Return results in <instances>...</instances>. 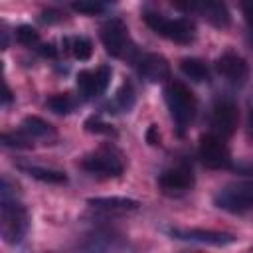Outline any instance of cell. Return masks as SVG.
Returning <instances> with one entry per match:
<instances>
[{
	"mask_svg": "<svg viewBox=\"0 0 253 253\" xmlns=\"http://www.w3.org/2000/svg\"><path fill=\"white\" fill-rule=\"evenodd\" d=\"M2 237L6 243H20L28 231L30 219H28V210L10 194H2Z\"/></svg>",
	"mask_w": 253,
	"mask_h": 253,
	"instance_id": "obj_1",
	"label": "cell"
},
{
	"mask_svg": "<svg viewBox=\"0 0 253 253\" xmlns=\"http://www.w3.org/2000/svg\"><path fill=\"white\" fill-rule=\"evenodd\" d=\"M166 105L178 125V130L184 132V128L194 121L196 117V97L194 93L180 81H172L164 89Z\"/></svg>",
	"mask_w": 253,
	"mask_h": 253,
	"instance_id": "obj_2",
	"label": "cell"
},
{
	"mask_svg": "<svg viewBox=\"0 0 253 253\" xmlns=\"http://www.w3.org/2000/svg\"><path fill=\"white\" fill-rule=\"evenodd\" d=\"M142 20L154 34H158L166 40H172L178 43H190L196 38V26L188 18L170 20L158 12H144Z\"/></svg>",
	"mask_w": 253,
	"mask_h": 253,
	"instance_id": "obj_3",
	"label": "cell"
},
{
	"mask_svg": "<svg viewBox=\"0 0 253 253\" xmlns=\"http://www.w3.org/2000/svg\"><path fill=\"white\" fill-rule=\"evenodd\" d=\"M213 206L229 213H245L253 210V180H241L223 186L215 192Z\"/></svg>",
	"mask_w": 253,
	"mask_h": 253,
	"instance_id": "obj_4",
	"label": "cell"
},
{
	"mask_svg": "<svg viewBox=\"0 0 253 253\" xmlns=\"http://www.w3.org/2000/svg\"><path fill=\"white\" fill-rule=\"evenodd\" d=\"M101 42H103L107 53H111L113 57H128V53L132 49L126 26L121 18H111L109 22H105L101 26Z\"/></svg>",
	"mask_w": 253,
	"mask_h": 253,
	"instance_id": "obj_5",
	"label": "cell"
},
{
	"mask_svg": "<svg viewBox=\"0 0 253 253\" xmlns=\"http://www.w3.org/2000/svg\"><path fill=\"white\" fill-rule=\"evenodd\" d=\"M198 156L208 168H227L231 164L227 144L223 142L221 136H217L213 132L202 134L200 146H198Z\"/></svg>",
	"mask_w": 253,
	"mask_h": 253,
	"instance_id": "obj_6",
	"label": "cell"
},
{
	"mask_svg": "<svg viewBox=\"0 0 253 253\" xmlns=\"http://www.w3.org/2000/svg\"><path fill=\"white\" fill-rule=\"evenodd\" d=\"M81 168L91 172V174H99V176H121L123 174V160L115 150L99 148L81 160Z\"/></svg>",
	"mask_w": 253,
	"mask_h": 253,
	"instance_id": "obj_7",
	"label": "cell"
},
{
	"mask_svg": "<svg viewBox=\"0 0 253 253\" xmlns=\"http://www.w3.org/2000/svg\"><path fill=\"white\" fill-rule=\"evenodd\" d=\"M178 241H190L200 245H213V247H225L235 243V235L227 231H213V229H170L168 231Z\"/></svg>",
	"mask_w": 253,
	"mask_h": 253,
	"instance_id": "obj_8",
	"label": "cell"
},
{
	"mask_svg": "<svg viewBox=\"0 0 253 253\" xmlns=\"http://www.w3.org/2000/svg\"><path fill=\"white\" fill-rule=\"evenodd\" d=\"M237 125V107L229 99H217L211 107V126L217 136L233 134Z\"/></svg>",
	"mask_w": 253,
	"mask_h": 253,
	"instance_id": "obj_9",
	"label": "cell"
},
{
	"mask_svg": "<svg viewBox=\"0 0 253 253\" xmlns=\"http://www.w3.org/2000/svg\"><path fill=\"white\" fill-rule=\"evenodd\" d=\"M176 8L188 10V12H198L215 28H227L231 24L229 10L221 2H211V0L210 2H188V4H176Z\"/></svg>",
	"mask_w": 253,
	"mask_h": 253,
	"instance_id": "obj_10",
	"label": "cell"
},
{
	"mask_svg": "<svg viewBox=\"0 0 253 253\" xmlns=\"http://www.w3.org/2000/svg\"><path fill=\"white\" fill-rule=\"evenodd\" d=\"M215 69L221 77H225L229 83H235V85H241L249 73L247 61L235 51H223L215 61Z\"/></svg>",
	"mask_w": 253,
	"mask_h": 253,
	"instance_id": "obj_11",
	"label": "cell"
},
{
	"mask_svg": "<svg viewBox=\"0 0 253 253\" xmlns=\"http://www.w3.org/2000/svg\"><path fill=\"white\" fill-rule=\"evenodd\" d=\"M158 184L164 192H186L194 186V172L188 164H180V166H172L168 170H164L158 176Z\"/></svg>",
	"mask_w": 253,
	"mask_h": 253,
	"instance_id": "obj_12",
	"label": "cell"
},
{
	"mask_svg": "<svg viewBox=\"0 0 253 253\" xmlns=\"http://www.w3.org/2000/svg\"><path fill=\"white\" fill-rule=\"evenodd\" d=\"M136 71L148 83H158V81L168 79V75H170V63L160 53H146V55H142L136 61Z\"/></svg>",
	"mask_w": 253,
	"mask_h": 253,
	"instance_id": "obj_13",
	"label": "cell"
},
{
	"mask_svg": "<svg viewBox=\"0 0 253 253\" xmlns=\"http://www.w3.org/2000/svg\"><path fill=\"white\" fill-rule=\"evenodd\" d=\"M87 204L95 210L103 211H132L138 210L140 202L126 198V196H103V198H89Z\"/></svg>",
	"mask_w": 253,
	"mask_h": 253,
	"instance_id": "obj_14",
	"label": "cell"
},
{
	"mask_svg": "<svg viewBox=\"0 0 253 253\" xmlns=\"http://www.w3.org/2000/svg\"><path fill=\"white\" fill-rule=\"evenodd\" d=\"M20 170L26 172L28 176H32L34 180H40L45 184H65L67 182V174L61 170L42 168V166H20Z\"/></svg>",
	"mask_w": 253,
	"mask_h": 253,
	"instance_id": "obj_15",
	"label": "cell"
},
{
	"mask_svg": "<svg viewBox=\"0 0 253 253\" xmlns=\"http://www.w3.org/2000/svg\"><path fill=\"white\" fill-rule=\"evenodd\" d=\"M180 71L188 79H192L196 83H204V81L210 79V71H208L206 63L202 59H198V57H184L180 61Z\"/></svg>",
	"mask_w": 253,
	"mask_h": 253,
	"instance_id": "obj_16",
	"label": "cell"
},
{
	"mask_svg": "<svg viewBox=\"0 0 253 253\" xmlns=\"http://www.w3.org/2000/svg\"><path fill=\"white\" fill-rule=\"evenodd\" d=\"M22 130L26 134H30V136H36V138H47V136H53L55 134L53 126L47 121H43L40 117H34V115L32 117H26L22 121Z\"/></svg>",
	"mask_w": 253,
	"mask_h": 253,
	"instance_id": "obj_17",
	"label": "cell"
},
{
	"mask_svg": "<svg viewBox=\"0 0 253 253\" xmlns=\"http://www.w3.org/2000/svg\"><path fill=\"white\" fill-rule=\"evenodd\" d=\"M77 91L83 99H93V97L101 95L99 85H97V75L93 71H87V69L79 71L77 73Z\"/></svg>",
	"mask_w": 253,
	"mask_h": 253,
	"instance_id": "obj_18",
	"label": "cell"
},
{
	"mask_svg": "<svg viewBox=\"0 0 253 253\" xmlns=\"http://www.w3.org/2000/svg\"><path fill=\"white\" fill-rule=\"evenodd\" d=\"M53 113H57V115H69L71 111H73V99L69 97V95H65V93H59V95H53V97H49L47 99V103H45Z\"/></svg>",
	"mask_w": 253,
	"mask_h": 253,
	"instance_id": "obj_19",
	"label": "cell"
},
{
	"mask_svg": "<svg viewBox=\"0 0 253 253\" xmlns=\"http://www.w3.org/2000/svg\"><path fill=\"white\" fill-rule=\"evenodd\" d=\"M134 89H132V83L130 81H125L121 85V89L117 91V105L123 109V111H130L134 107Z\"/></svg>",
	"mask_w": 253,
	"mask_h": 253,
	"instance_id": "obj_20",
	"label": "cell"
},
{
	"mask_svg": "<svg viewBox=\"0 0 253 253\" xmlns=\"http://www.w3.org/2000/svg\"><path fill=\"white\" fill-rule=\"evenodd\" d=\"M0 140L4 146H10V148H22V150L32 148V140L24 132H4Z\"/></svg>",
	"mask_w": 253,
	"mask_h": 253,
	"instance_id": "obj_21",
	"label": "cell"
},
{
	"mask_svg": "<svg viewBox=\"0 0 253 253\" xmlns=\"http://www.w3.org/2000/svg\"><path fill=\"white\" fill-rule=\"evenodd\" d=\"M71 53L79 59V61H87L93 53V43L87 38H75L71 42Z\"/></svg>",
	"mask_w": 253,
	"mask_h": 253,
	"instance_id": "obj_22",
	"label": "cell"
},
{
	"mask_svg": "<svg viewBox=\"0 0 253 253\" xmlns=\"http://www.w3.org/2000/svg\"><path fill=\"white\" fill-rule=\"evenodd\" d=\"M16 40H18V43H22V45H34V43H38V40H40V34L32 28V26H26V24H22V26H18L16 28Z\"/></svg>",
	"mask_w": 253,
	"mask_h": 253,
	"instance_id": "obj_23",
	"label": "cell"
},
{
	"mask_svg": "<svg viewBox=\"0 0 253 253\" xmlns=\"http://www.w3.org/2000/svg\"><path fill=\"white\" fill-rule=\"evenodd\" d=\"M71 8L79 14H87V16H95V14H101L105 10V4L101 2H89V0H79V2H73Z\"/></svg>",
	"mask_w": 253,
	"mask_h": 253,
	"instance_id": "obj_24",
	"label": "cell"
},
{
	"mask_svg": "<svg viewBox=\"0 0 253 253\" xmlns=\"http://www.w3.org/2000/svg\"><path fill=\"white\" fill-rule=\"evenodd\" d=\"M85 128H87L89 132H95V134H107V136L115 134V128H113L111 125L103 123L99 117H89V119L85 121Z\"/></svg>",
	"mask_w": 253,
	"mask_h": 253,
	"instance_id": "obj_25",
	"label": "cell"
},
{
	"mask_svg": "<svg viewBox=\"0 0 253 253\" xmlns=\"http://www.w3.org/2000/svg\"><path fill=\"white\" fill-rule=\"evenodd\" d=\"M95 75H97V85H99V93H105L107 91V87H109V81H111V75H113V69L109 67V65H101L97 71H95Z\"/></svg>",
	"mask_w": 253,
	"mask_h": 253,
	"instance_id": "obj_26",
	"label": "cell"
},
{
	"mask_svg": "<svg viewBox=\"0 0 253 253\" xmlns=\"http://www.w3.org/2000/svg\"><path fill=\"white\" fill-rule=\"evenodd\" d=\"M63 18V14L59 12V10H43L42 14H40V22H43V24H53V22H59Z\"/></svg>",
	"mask_w": 253,
	"mask_h": 253,
	"instance_id": "obj_27",
	"label": "cell"
},
{
	"mask_svg": "<svg viewBox=\"0 0 253 253\" xmlns=\"http://www.w3.org/2000/svg\"><path fill=\"white\" fill-rule=\"evenodd\" d=\"M241 8H243V16H245L247 28H249V32L253 34V2H243Z\"/></svg>",
	"mask_w": 253,
	"mask_h": 253,
	"instance_id": "obj_28",
	"label": "cell"
},
{
	"mask_svg": "<svg viewBox=\"0 0 253 253\" xmlns=\"http://www.w3.org/2000/svg\"><path fill=\"white\" fill-rule=\"evenodd\" d=\"M146 142L152 144V146L160 144V132H158V126L156 125H150L148 126V130H146Z\"/></svg>",
	"mask_w": 253,
	"mask_h": 253,
	"instance_id": "obj_29",
	"label": "cell"
},
{
	"mask_svg": "<svg viewBox=\"0 0 253 253\" xmlns=\"http://www.w3.org/2000/svg\"><path fill=\"white\" fill-rule=\"evenodd\" d=\"M40 53H42L43 57H49V59H55V57H57V49L53 47V43H43V45H40Z\"/></svg>",
	"mask_w": 253,
	"mask_h": 253,
	"instance_id": "obj_30",
	"label": "cell"
},
{
	"mask_svg": "<svg viewBox=\"0 0 253 253\" xmlns=\"http://www.w3.org/2000/svg\"><path fill=\"white\" fill-rule=\"evenodd\" d=\"M12 101V91H10V87L4 83V105H8Z\"/></svg>",
	"mask_w": 253,
	"mask_h": 253,
	"instance_id": "obj_31",
	"label": "cell"
},
{
	"mask_svg": "<svg viewBox=\"0 0 253 253\" xmlns=\"http://www.w3.org/2000/svg\"><path fill=\"white\" fill-rule=\"evenodd\" d=\"M247 126H249V130L253 132V107L249 109V117H247Z\"/></svg>",
	"mask_w": 253,
	"mask_h": 253,
	"instance_id": "obj_32",
	"label": "cell"
},
{
	"mask_svg": "<svg viewBox=\"0 0 253 253\" xmlns=\"http://www.w3.org/2000/svg\"><path fill=\"white\" fill-rule=\"evenodd\" d=\"M251 253H253V249H251Z\"/></svg>",
	"mask_w": 253,
	"mask_h": 253,
	"instance_id": "obj_33",
	"label": "cell"
}]
</instances>
